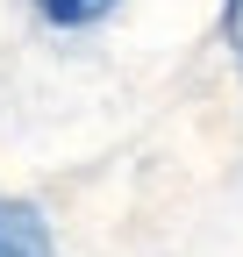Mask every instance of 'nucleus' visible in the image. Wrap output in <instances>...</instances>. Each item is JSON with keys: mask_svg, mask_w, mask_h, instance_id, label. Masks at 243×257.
Masks as SVG:
<instances>
[{"mask_svg": "<svg viewBox=\"0 0 243 257\" xmlns=\"http://www.w3.org/2000/svg\"><path fill=\"white\" fill-rule=\"evenodd\" d=\"M0 257H57L43 214L29 200H0Z\"/></svg>", "mask_w": 243, "mask_h": 257, "instance_id": "nucleus-1", "label": "nucleus"}, {"mask_svg": "<svg viewBox=\"0 0 243 257\" xmlns=\"http://www.w3.org/2000/svg\"><path fill=\"white\" fill-rule=\"evenodd\" d=\"M36 15L57 22V29H93V22L114 15V0H36Z\"/></svg>", "mask_w": 243, "mask_h": 257, "instance_id": "nucleus-2", "label": "nucleus"}, {"mask_svg": "<svg viewBox=\"0 0 243 257\" xmlns=\"http://www.w3.org/2000/svg\"><path fill=\"white\" fill-rule=\"evenodd\" d=\"M222 43H229V64L243 72V0H222Z\"/></svg>", "mask_w": 243, "mask_h": 257, "instance_id": "nucleus-3", "label": "nucleus"}]
</instances>
